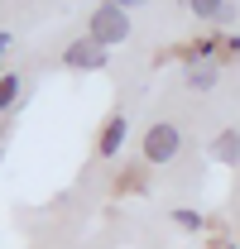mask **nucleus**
<instances>
[{
  "instance_id": "1",
  "label": "nucleus",
  "mask_w": 240,
  "mask_h": 249,
  "mask_svg": "<svg viewBox=\"0 0 240 249\" xmlns=\"http://www.w3.org/2000/svg\"><path fill=\"white\" fill-rule=\"evenodd\" d=\"M140 154H144V163H154V168L173 163V158L182 154V129L173 120H154L149 129H144V139H140Z\"/></svg>"
},
{
  "instance_id": "2",
  "label": "nucleus",
  "mask_w": 240,
  "mask_h": 249,
  "mask_svg": "<svg viewBox=\"0 0 240 249\" xmlns=\"http://www.w3.org/2000/svg\"><path fill=\"white\" fill-rule=\"evenodd\" d=\"M87 38L111 48V43H125L130 38V10L125 5H96L91 10V24H87Z\"/></svg>"
},
{
  "instance_id": "3",
  "label": "nucleus",
  "mask_w": 240,
  "mask_h": 249,
  "mask_svg": "<svg viewBox=\"0 0 240 249\" xmlns=\"http://www.w3.org/2000/svg\"><path fill=\"white\" fill-rule=\"evenodd\" d=\"M62 62H67V67H77V72H101V67H106V48H101V43H91L87 34H82V38H72V43L62 48Z\"/></svg>"
},
{
  "instance_id": "4",
  "label": "nucleus",
  "mask_w": 240,
  "mask_h": 249,
  "mask_svg": "<svg viewBox=\"0 0 240 249\" xmlns=\"http://www.w3.org/2000/svg\"><path fill=\"white\" fill-rule=\"evenodd\" d=\"M125 129H130V124H125V115H111V120L101 124V139H96V154H101V158H116L120 149H125Z\"/></svg>"
},
{
  "instance_id": "5",
  "label": "nucleus",
  "mask_w": 240,
  "mask_h": 249,
  "mask_svg": "<svg viewBox=\"0 0 240 249\" xmlns=\"http://www.w3.org/2000/svg\"><path fill=\"white\" fill-rule=\"evenodd\" d=\"M211 158L226 163V168H236L240 163V129H221V134L211 139Z\"/></svg>"
},
{
  "instance_id": "6",
  "label": "nucleus",
  "mask_w": 240,
  "mask_h": 249,
  "mask_svg": "<svg viewBox=\"0 0 240 249\" xmlns=\"http://www.w3.org/2000/svg\"><path fill=\"white\" fill-rule=\"evenodd\" d=\"M221 82V62H187V87L192 91H211Z\"/></svg>"
},
{
  "instance_id": "7",
  "label": "nucleus",
  "mask_w": 240,
  "mask_h": 249,
  "mask_svg": "<svg viewBox=\"0 0 240 249\" xmlns=\"http://www.w3.org/2000/svg\"><path fill=\"white\" fill-rule=\"evenodd\" d=\"M187 15H197L207 24H221V19H231V5H221V0H187Z\"/></svg>"
},
{
  "instance_id": "8",
  "label": "nucleus",
  "mask_w": 240,
  "mask_h": 249,
  "mask_svg": "<svg viewBox=\"0 0 240 249\" xmlns=\"http://www.w3.org/2000/svg\"><path fill=\"white\" fill-rule=\"evenodd\" d=\"M20 91H24V77L20 72H0V110H10L20 101Z\"/></svg>"
},
{
  "instance_id": "9",
  "label": "nucleus",
  "mask_w": 240,
  "mask_h": 249,
  "mask_svg": "<svg viewBox=\"0 0 240 249\" xmlns=\"http://www.w3.org/2000/svg\"><path fill=\"white\" fill-rule=\"evenodd\" d=\"M173 220H178L182 230H202V216L197 211H173Z\"/></svg>"
},
{
  "instance_id": "10",
  "label": "nucleus",
  "mask_w": 240,
  "mask_h": 249,
  "mask_svg": "<svg viewBox=\"0 0 240 249\" xmlns=\"http://www.w3.org/2000/svg\"><path fill=\"white\" fill-rule=\"evenodd\" d=\"M226 48H231V53H240V34H231V38H226Z\"/></svg>"
},
{
  "instance_id": "11",
  "label": "nucleus",
  "mask_w": 240,
  "mask_h": 249,
  "mask_svg": "<svg viewBox=\"0 0 240 249\" xmlns=\"http://www.w3.org/2000/svg\"><path fill=\"white\" fill-rule=\"evenodd\" d=\"M5 48H10V34H0V53H5Z\"/></svg>"
},
{
  "instance_id": "12",
  "label": "nucleus",
  "mask_w": 240,
  "mask_h": 249,
  "mask_svg": "<svg viewBox=\"0 0 240 249\" xmlns=\"http://www.w3.org/2000/svg\"><path fill=\"white\" fill-rule=\"evenodd\" d=\"M0 158H5V139H0Z\"/></svg>"
},
{
  "instance_id": "13",
  "label": "nucleus",
  "mask_w": 240,
  "mask_h": 249,
  "mask_svg": "<svg viewBox=\"0 0 240 249\" xmlns=\"http://www.w3.org/2000/svg\"><path fill=\"white\" fill-rule=\"evenodd\" d=\"M236 249H240V245H236Z\"/></svg>"
}]
</instances>
